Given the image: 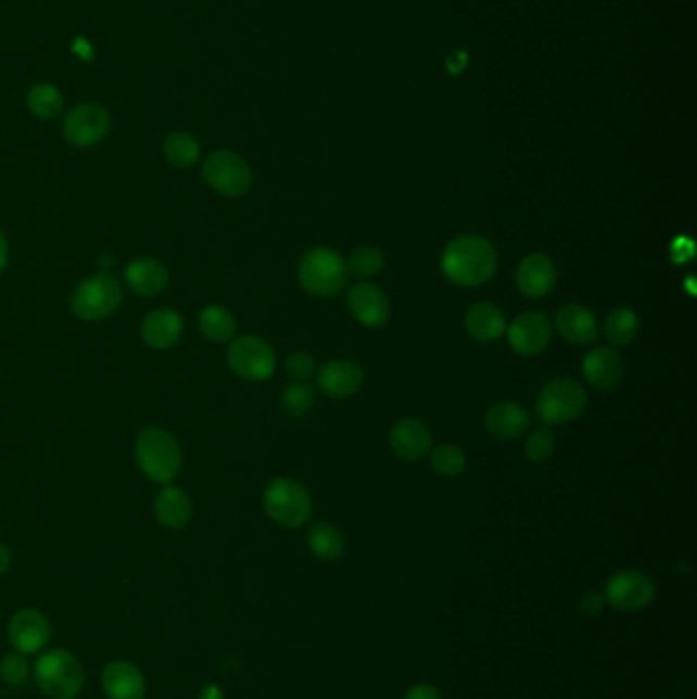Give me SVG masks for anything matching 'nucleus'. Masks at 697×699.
I'll list each match as a JSON object with an SVG mask.
<instances>
[{
	"label": "nucleus",
	"instance_id": "22",
	"mask_svg": "<svg viewBox=\"0 0 697 699\" xmlns=\"http://www.w3.org/2000/svg\"><path fill=\"white\" fill-rule=\"evenodd\" d=\"M528 409L514 402L493 403L485 414V430L497 440H516L530 430Z\"/></svg>",
	"mask_w": 697,
	"mask_h": 699
},
{
	"label": "nucleus",
	"instance_id": "28",
	"mask_svg": "<svg viewBox=\"0 0 697 699\" xmlns=\"http://www.w3.org/2000/svg\"><path fill=\"white\" fill-rule=\"evenodd\" d=\"M25 105L37 119H55L64 113V94L50 82H39L29 88L25 97Z\"/></svg>",
	"mask_w": 697,
	"mask_h": 699
},
{
	"label": "nucleus",
	"instance_id": "26",
	"mask_svg": "<svg viewBox=\"0 0 697 699\" xmlns=\"http://www.w3.org/2000/svg\"><path fill=\"white\" fill-rule=\"evenodd\" d=\"M162 156L178 170H189L201 157V143L189 131H173L162 143Z\"/></svg>",
	"mask_w": 697,
	"mask_h": 699
},
{
	"label": "nucleus",
	"instance_id": "30",
	"mask_svg": "<svg viewBox=\"0 0 697 699\" xmlns=\"http://www.w3.org/2000/svg\"><path fill=\"white\" fill-rule=\"evenodd\" d=\"M638 330H641L638 315L626 307L611 312L604 321V335L613 348H624L628 344H632L638 335Z\"/></svg>",
	"mask_w": 697,
	"mask_h": 699
},
{
	"label": "nucleus",
	"instance_id": "5",
	"mask_svg": "<svg viewBox=\"0 0 697 699\" xmlns=\"http://www.w3.org/2000/svg\"><path fill=\"white\" fill-rule=\"evenodd\" d=\"M348 266L344 258L330 247L309 250L296 270L299 284L314 297H331L348 282Z\"/></svg>",
	"mask_w": 697,
	"mask_h": 699
},
{
	"label": "nucleus",
	"instance_id": "9",
	"mask_svg": "<svg viewBox=\"0 0 697 699\" xmlns=\"http://www.w3.org/2000/svg\"><path fill=\"white\" fill-rule=\"evenodd\" d=\"M657 597V585L638 569H624L613 573L604 587V601L622 613L646 610Z\"/></svg>",
	"mask_w": 697,
	"mask_h": 699
},
{
	"label": "nucleus",
	"instance_id": "32",
	"mask_svg": "<svg viewBox=\"0 0 697 699\" xmlns=\"http://www.w3.org/2000/svg\"><path fill=\"white\" fill-rule=\"evenodd\" d=\"M432 467L442 476H458L467 469V455L456 444H440L430 450Z\"/></svg>",
	"mask_w": 697,
	"mask_h": 699
},
{
	"label": "nucleus",
	"instance_id": "20",
	"mask_svg": "<svg viewBox=\"0 0 697 699\" xmlns=\"http://www.w3.org/2000/svg\"><path fill=\"white\" fill-rule=\"evenodd\" d=\"M125 282L140 297H157L168 289L170 272L157 258H136L125 266Z\"/></svg>",
	"mask_w": 697,
	"mask_h": 699
},
{
	"label": "nucleus",
	"instance_id": "3",
	"mask_svg": "<svg viewBox=\"0 0 697 699\" xmlns=\"http://www.w3.org/2000/svg\"><path fill=\"white\" fill-rule=\"evenodd\" d=\"M262 506L275 524L291 530L307 524L314 516V499L309 491L289 476H277L266 485Z\"/></svg>",
	"mask_w": 697,
	"mask_h": 699
},
{
	"label": "nucleus",
	"instance_id": "31",
	"mask_svg": "<svg viewBox=\"0 0 697 699\" xmlns=\"http://www.w3.org/2000/svg\"><path fill=\"white\" fill-rule=\"evenodd\" d=\"M317 403L315 389L307 383H291L280 393V407L291 418H305Z\"/></svg>",
	"mask_w": 697,
	"mask_h": 699
},
{
	"label": "nucleus",
	"instance_id": "11",
	"mask_svg": "<svg viewBox=\"0 0 697 699\" xmlns=\"http://www.w3.org/2000/svg\"><path fill=\"white\" fill-rule=\"evenodd\" d=\"M111 113L99 103H78L68 109L62 122L64 140L74 148H92L105 140L111 131Z\"/></svg>",
	"mask_w": 697,
	"mask_h": 699
},
{
	"label": "nucleus",
	"instance_id": "42",
	"mask_svg": "<svg viewBox=\"0 0 697 699\" xmlns=\"http://www.w3.org/2000/svg\"><path fill=\"white\" fill-rule=\"evenodd\" d=\"M9 263V244H7V238L0 229V272L4 270V266Z\"/></svg>",
	"mask_w": 697,
	"mask_h": 699
},
{
	"label": "nucleus",
	"instance_id": "24",
	"mask_svg": "<svg viewBox=\"0 0 697 699\" xmlns=\"http://www.w3.org/2000/svg\"><path fill=\"white\" fill-rule=\"evenodd\" d=\"M465 330L477 342H495L507 330L506 314L502 307L489 301H479L465 315Z\"/></svg>",
	"mask_w": 697,
	"mask_h": 699
},
{
	"label": "nucleus",
	"instance_id": "15",
	"mask_svg": "<svg viewBox=\"0 0 697 699\" xmlns=\"http://www.w3.org/2000/svg\"><path fill=\"white\" fill-rule=\"evenodd\" d=\"M317 389L330 399H346L365 385V370L352 360H330L315 370Z\"/></svg>",
	"mask_w": 697,
	"mask_h": 699
},
{
	"label": "nucleus",
	"instance_id": "4",
	"mask_svg": "<svg viewBox=\"0 0 697 699\" xmlns=\"http://www.w3.org/2000/svg\"><path fill=\"white\" fill-rule=\"evenodd\" d=\"M36 682L50 699H76L85 689V669L68 650L53 648L37 659Z\"/></svg>",
	"mask_w": 697,
	"mask_h": 699
},
{
	"label": "nucleus",
	"instance_id": "39",
	"mask_svg": "<svg viewBox=\"0 0 697 699\" xmlns=\"http://www.w3.org/2000/svg\"><path fill=\"white\" fill-rule=\"evenodd\" d=\"M199 699H226V694H224V689L219 685H207V687L201 689Z\"/></svg>",
	"mask_w": 697,
	"mask_h": 699
},
{
	"label": "nucleus",
	"instance_id": "8",
	"mask_svg": "<svg viewBox=\"0 0 697 699\" xmlns=\"http://www.w3.org/2000/svg\"><path fill=\"white\" fill-rule=\"evenodd\" d=\"M227 367L248 383L268 381L277 370V354L273 346L254 333L231 338L226 352Z\"/></svg>",
	"mask_w": 697,
	"mask_h": 699
},
{
	"label": "nucleus",
	"instance_id": "36",
	"mask_svg": "<svg viewBox=\"0 0 697 699\" xmlns=\"http://www.w3.org/2000/svg\"><path fill=\"white\" fill-rule=\"evenodd\" d=\"M284 370H287V374H289L295 383H307L312 377H315L317 365H315L314 356H312V354H307V352H293V354L284 360Z\"/></svg>",
	"mask_w": 697,
	"mask_h": 699
},
{
	"label": "nucleus",
	"instance_id": "12",
	"mask_svg": "<svg viewBox=\"0 0 697 699\" xmlns=\"http://www.w3.org/2000/svg\"><path fill=\"white\" fill-rule=\"evenodd\" d=\"M507 342L522 356H538L553 340V323L541 312H525L507 326Z\"/></svg>",
	"mask_w": 697,
	"mask_h": 699
},
{
	"label": "nucleus",
	"instance_id": "34",
	"mask_svg": "<svg viewBox=\"0 0 697 699\" xmlns=\"http://www.w3.org/2000/svg\"><path fill=\"white\" fill-rule=\"evenodd\" d=\"M555 448H557V437L548 428H536L528 434L525 456L534 465L546 462L550 456L555 455Z\"/></svg>",
	"mask_w": 697,
	"mask_h": 699
},
{
	"label": "nucleus",
	"instance_id": "7",
	"mask_svg": "<svg viewBox=\"0 0 697 699\" xmlns=\"http://www.w3.org/2000/svg\"><path fill=\"white\" fill-rule=\"evenodd\" d=\"M587 407V391L573 379H555L536 395V418L546 425H565L579 420Z\"/></svg>",
	"mask_w": 697,
	"mask_h": 699
},
{
	"label": "nucleus",
	"instance_id": "33",
	"mask_svg": "<svg viewBox=\"0 0 697 699\" xmlns=\"http://www.w3.org/2000/svg\"><path fill=\"white\" fill-rule=\"evenodd\" d=\"M348 272H352L354 277H360V279H370V277H377L381 270L384 268V256L381 250L377 247H370V245H365V247H358L352 256H350Z\"/></svg>",
	"mask_w": 697,
	"mask_h": 699
},
{
	"label": "nucleus",
	"instance_id": "25",
	"mask_svg": "<svg viewBox=\"0 0 697 699\" xmlns=\"http://www.w3.org/2000/svg\"><path fill=\"white\" fill-rule=\"evenodd\" d=\"M157 524L166 530H182L192 520V501L187 491L175 485H162L154 499Z\"/></svg>",
	"mask_w": 697,
	"mask_h": 699
},
{
	"label": "nucleus",
	"instance_id": "2",
	"mask_svg": "<svg viewBox=\"0 0 697 699\" xmlns=\"http://www.w3.org/2000/svg\"><path fill=\"white\" fill-rule=\"evenodd\" d=\"M134 455L141 474L157 485H170L182 469L180 446L164 428H143L136 440Z\"/></svg>",
	"mask_w": 697,
	"mask_h": 699
},
{
	"label": "nucleus",
	"instance_id": "38",
	"mask_svg": "<svg viewBox=\"0 0 697 699\" xmlns=\"http://www.w3.org/2000/svg\"><path fill=\"white\" fill-rule=\"evenodd\" d=\"M604 595L597 594V592H590L587 595H583L581 599V612L587 613V615H595V613L601 612L604 610Z\"/></svg>",
	"mask_w": 697,
	"mask_h": 699
},
{
	"label": "nucleus",
	"instance_id": "18",
	"mask_svg": "<svg viewBox=\"0 0 697 699\" xmlns=\"http://www.w3.org/2000/svg\"><path fill=\"white\" fill-rule=\"evenodd\" d=\"M389 444L400 458L407 462H416L419 458L430 455V450L434 448V437L423 421L405 418L393 425L389 434Z\"/></svg>",
	"mask_w": 697,
	"mask_h": 699
},
{
	"label": "nucleus",
	"instance_id": "10",
	"mask_svg": "<svg viewBox=\"0 0 697 699\" xmlns=\"http://www.w3.org/2000/svg\"><path fill=\"white\" fill-rule=\"evenodd\" d=\"M201 173L215 193L244 196L252 187V170L244 157L229 150H217L205 157Z\"/></svg>",
	"mask_w": 697,
	"mask_h": 699
},
{
	"label": "nucleus",
	"instance_id": "13",
	"mask_svg": "<svg viewBox=\"0 0 697 699\" xmlns=\"http://www.w3.org/2000/svg\"><path fill=\"white\" fill-rule=\"evenodd\" d=\"M9 640L21 654H36L50 645L52 624L39 610H21L9 622Z\"/></svg>",
	"mask_w": 697,
	"mask_h": 699
},
{
	"label": "nucleus",
	"instance_id": "23",
	"mask_svg": "<svg viewBox=\"0 0 697 699\" xmlns=\"http://www.w3.org/2000/svg\"><path fill=\"white\" fill-rule=\"evenodd\" d=\"M103 689L109 699H143L145 679L136 664L113 661L103 669Z\"/></svg>",
	"mask_w": 697,
	"mask_h": 699
},
{
	"label": "nucleus",
	"instance_id": "16",
	"mask_svg": "<svg viewBox=\"0 0 697 699\" xmlns=\"http://www.w3.org/2000/svg\"><path fill=\"white\" fill-rule=\"evenodd\" d=\"M557 284V266L550 256L534 252L523 258L516 270V287L528 298H544Z\"/></svg>",
	"mask_w": 697,
	"mask_h": 699
},
{
	"label": "nucleus",
	"instance_id": "27",
	"mask_svg": "<svg viewBox=\"0 0 697 699\" xmlns=\"http://www.w3.org/2000/svg\"><path fill=\"white\" fill-rule=\"evenodd\" d=\"M307 543L317 559L328 560V562L340 559L346 550L344 534L340 532V528L328 522H317L312 525L307 534Z\"/></svg>",
	"mask_w": 697,
	"mask_h": 699
},
{
	"label": "nucleus",
	"instance_id": "19",
	"mask_svg": "<svg viewBox=\"0 0 697 699\" xmlns=\"http://www.w3.org/2000/svg\"><path fill=\"white\" fill-rule=\"evenodd\" d=\"M555 328L558 335L573 346H590L599 338V326L595 315L592 309L579 303H567L558 309Z\"/></svg>",
	"mask_w": 697,
	"mask_h": 699
},
{
	"label": "nucleus",
	"instance_id": "1",
	"mask_svg": "<svg viewBox=\"0 0 697 699\" xmlns=\"http://www.w3.org/2000/svg\"><path fill=\"white\" fill-rule=\"evenodd\" d=\"M497 264V250L483 236H458L444 247L440 258L444 277L467 289L481 287L493 279Z\"/></svg>",
	"mask_w": 697,
	"mask_h": 699
},
{
	"label": "nucleus",
	"instance_id": "17",
	"mask_svg": "<svg viewBox=\"0 0 697 699\" xmlns=\"http://www.w3.org/2000/svg\"><path fill=\"white\" fill-rule=\"evenodd\" d=\"M583 377L597 391H610L624 379V360L618 350L599 346L585 354L583 358Z\"/></svg>",
	"mask_w": 697,
	"mask_h": 699
},
{
	"label": "nucleus",
	"instance_id": "41",
	"mask_svg": "<svg viewBox=\"0 0 697 699\" xmlns=\"http://www.w3.org/2000/svg\"><path fill=\"white\" fill-rule=\"evenodd\" d=\"M465 64H467V55L462 52H456L451 55V60H448V68H451V72H460L462 68H465Z\"/></svg>",
	"mask_w": 697,
	"mask_h": 699
},
{
	"label": "nucleus",
	"instance_id": "14",
	"mask_svg": "<svg viewBox=\"0 0 697 699\" xmlns=\"http://www.w3.org/2000/svg\"><path fill=\"white\" fill-rule=\"evenodd\" d=\"M352 317L367 328H383L391 319V301L381 287L372 282H358L346 297Z\"/></svg>",
	"mask_w": 697,
	"mask_h": 699
},
{
	"label": "nucleus",
	"instance_id": "37",
	"mask_svg": "<svg viewBox=\"0 0 697 699\" xmlns=\"http://www.w3.org/2000/svg\"><path fill=\"white\" fill-rule=\"evenodd\" d=\"M403 699H442V696L434 685L419 683V685H414Z\"/></svg>",
	"mask_w": 697,
	"mask_h": 699
},
{
	"label": "nucleus",
	"instance_id": "6",
	"mask_svg": "<svg viewBox=\"0 0 697 699\" xmlns=\"http://www.w3.org/2000/svg\"><path fill=\"white\" fill-rule=\"evenodd\" d=\"M123 303V287L119 279L106 270L83 280L71 297L72 314L80 321H103L115 314Z\"/></svg>",
	"mask_w": 697,
	"mask_h": 699
},
{
	"label": "nucleus",
	"instance_id": "29",
	"mask_svg": "<svg viewBox=\"0 0 697 699\" xmlns=\"http://www.w3.org/2000/svg\"><path fill=\"white\" fill-rule=\"evenodd\" d=\"M199 330L210 342L224 344L236 333V317L221 305H207L199 315Z\"/></svg>",
	"mask_w": 697,
	"mask_h": 699
},
{
	"label": "nucleus",
	"instance_id": "40",
	"mask_svg": "<svg viewBox=\"0 0 697 699\" xmlns=\"http://www.w3.org/2000/svg\"><path fill=\"white\" fill-rule=\"evenodd\" d=\"M11 562H13V555H11L9 546L0 543V575H4L11 569Z\"/></svg>",
	"mask_w": 697,
	"mask_h": 699
},
{
	"label": "nucleus",
	"instance_id": "35",
	"mask_svg": "<svg viewBox=\"0 0 697 699\" xmlns=\"http://www.w3.org/2000/svg\"><path fill=\"white\" fill-rule=\"evenodd\" d=\"M29 677V664L21 652H11L0 661V679L7 685H23Z\"/></svg>",
	"mask_w": 697,
	"mask_h": 699
},
{
	"label": "nucleus",
	"instance_id": "21",
	"mask_svg": "<svg viewBox=\"0 0 697 699\" xmlns=\"http://www.w3.org/2000/svg\"><path fill=\"white\" fill-rule=\"evenodd\" d=\"M185 330L182 317L170 307H157L141 321V340L154 350H168L178 344Z\"/></svg>",
	"mask_w": 697,
	"mask_h": 699
}]
</instances>
